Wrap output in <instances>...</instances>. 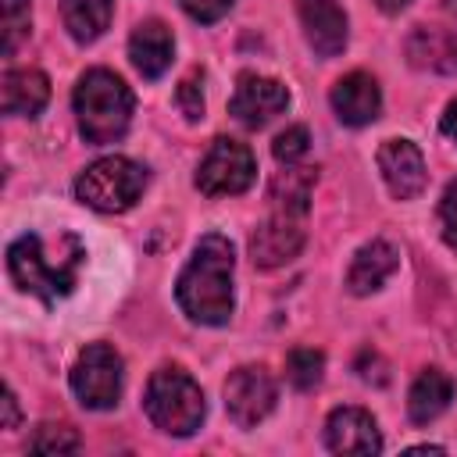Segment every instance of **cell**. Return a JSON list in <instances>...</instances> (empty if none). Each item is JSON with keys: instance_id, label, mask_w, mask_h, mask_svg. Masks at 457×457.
Here are the masks:
<instances>
[{"instance_id": "29", "label": "cell", "mask_w": 457, "mask_h": 457, "mask_svg": "<svg viewBox=\"0 0 457 457\" xmlns=\"http://www.w3.org/2000/svg\"><path fill=\"white\" fill-rule=\"evenodd\" d=\"M439 125H443V132H446V136L457 143V100H453V104H446V111H443V121H439Z\"/></svg>"}, {"instance_id": "4", "label": "cell", "mask_w": 457, "mask_h": 457, "mask_svg": "<svg viewBox=\"0 0 457 457\" xmlns=\"http://www.w3.org/2000/svg\"><path fill=\"white\" fill-rule=\"evenodd\" d=\"M143 411L146 418L168 432V436H193L207 414L204 393L196 386V378L175 364H164L150 375L146 393H143Z\"/></svg>"}, {"instance_id": "16", "label": "cell", "mask_w": 457, "mask_h": 457, "mask_svg": "<svg viewBox=\"0 0 457 457\" xmlns=\"http://www.w3.org/2000/svg\"><path fill=\"white\" fill-rule=\"evenodd\" d=\"M50 100V79L39 68H14L0 82V107L4 114L36 118Z\"/></svg>"}, {"instance_id": "8", "label": "cell", "mask_w": 457, "mask_h": 457, "mask_svg": "<svg viewBox=\"0 0 457 457\" xmlns=\"http://www.w3.org/2000/svg\"><path fill=\"white\" fill-rule=\"evenodd\" d=\"M278 400V386L268 368L261 364H243L225 378V411L239 428L261 425Z\"/></svg>"}, {"instance_id": "14", "label": "cell", "mask_w": 457, "mask_h": 457, "mask_svg": "<svg viewBox=\"0 0 457 457\" xmlns=\"http://www.w3.org/2000/svg\"><path fill=\"white\" fill-rule=\"evenodd\" d=\"M332 111L343 125H371L382 111V89L368 71H350L332 86Z\"/></svg>"}, {"instance_id": "24", "label": "cell", "mask_w": 457, "mask_h": 457, "mask_svg": "<svg viewBox=\"0 0 457 457\" xmlns=\"http://www.w3.org/2000/svg\"><path fill=\"white\" fill-rule=\"evenodd\" d=\"M307 146H311L307 129H303V125H289L286 132H278V136H275L271 154H275V161H278V164H296V161L307 154Z\"/></svg>"}, {"instance_id": "3", "label": "cell", "mask_w": 457, "mask_h": 457, "mask_svg": "<svg viewBox=\"0 0 457 457\" xmlns=\"http://www.w3.org/2000/svg\"><path fill=\"white\" fill-rule=\"evenodd\" d=\"M75 118L79 132L93 146H107L129 132L132 121V89L107 68H89L75 86Z\"/></svg>"}, {"instance_id": "5", "label": "cell", "mask_w": 457, "mask_h": 457, "mask_svg": "<svg viewBox=\"0 0 457 457\" xmlns=\"http://www.w3.org/2000/svg\"><path fill=\"white\" fill-rule=\"evenodd\" d=\"M146 168L136 164L132 157H121V154H111V157H100L93 161L79 179H75V196L93 207V211H104V214H121L129 211L143 189H146Z\"/></svg>"}, {"instance_id": "13", "label": "cell", "mask_w": 457, "mask_h": 457, "mask_svg": "<svg viewBox=\"0 0 457 457\" xmlns=\"http://www.w3.org/2000/svg\"><path fill=\"white\" fill-rule=\"evenodd\" d=\"M303 36L318 57H336L346 46V14L336 0H296Z\"/></svg>"}, {"instance_id": "23", "label": "cell", "mask_w": 457, "mask_h": 457, "mask_svg": "<svg viewBox=\"0 0 457 457\" xmlns=\"http://www.w3.org/2000/svg\"><path fill=\"white\" fill-rule=\"evenodd\" d=\"M29 450H36V453H75L79 436H75L71 425H39L36 436L29 439Z\"/></svg>"}, {"instance_id": "17", "label": "cell", "mask_w": 457, "mask_h": 457, "mask_svg": "<svg viewBox=\"0 0 457 457\" xmlns=\"http://www.w3.org/2000/svg\"><path fill=\"white\" fill-rule=\"evenodd\" d=\"M175 39L164 21H143L129 39V57L143 79H161L171 64Z\"/></svg>"}, {"instance_id": "1", "label": "cell", "mask_w": 457, "mask_h": 457, "mask_svg": "<svg viewBox=\"0 0 457 457\" xmlns=\"http://www.w3.org/2000/svg\"><path fill=\"white\" fill-rule=\"evenodd\" d=\"M82 261L86 246L75 232H61L57 239L25 232L7 246V271L14 286L21 293L39 296L43 303H57L75 289Z\"/></svg>"}, {"instance_id": "19", "label": "cell", "mask_w": 457, "mask_h": 457, "mask_svg": "<svg viewBox=\"0 0 457 457\" xmlns=\"http://www.w3.org/2000/svg\"><path fill=\"white\" fill-rule=\"evenodd\" d=\"M450 400H453V382L439 368H425L407 393V414L414 425H428L450 407Z\"/></svg>"}, {"instance_id": "31", "label": "cell", "mask_w": 457, "mask_h": 457, "mask_svg": "<svg viewBox=\"0 0 457 457\" xmlns=\"http://www.w3.org/2000/svg\"><path fill=\"white\" fill-rule=\"evenodd\" d=\"M443 7H446L450 21H453V32H457V0H443Z\"/></svg>"}, {"instance_id": "25", "label": "cell", "mask_w": 457, "mask_h": 457, "mask_svg": "<svg viewBox=\"0 0 457 457\" xmlns=\"http://www.w3.org/2000/svg\"><path fill=\"white\" fill-rule=\"evenodd\" d=\"M179 107H182V114H186L189 121H200V118H204V89H200V71H193V75H186V79L179 82Z\"/></svg>"}, {"instance_id": "11", "label": "cell", "mask_w": 457, "mask_h": 457, "mask_svg": "<svg viewBox=\"0 0 457 457\" xmlns=\"http://www.w3.org/2000/svg\"><path fill=\"white\" fill-rule=\"evenodd\" d=\"M378 171L396 200H411L425 189V157L411 139H386L378 146Z\"/></svg>"}, {"instance_id": "21", "label": "cell", "mask_w": 457, "mask_h": 457, "mask_svg": "<svg viewBox=\"0 0 457 457\" xmlns=\"http://www.w3.org/2000/svg\"><path fill=\"white\" fill-rule=\"evenodd\" d=\"M321 371H325L321 350L296 346V350L286 357V378H289L296 389H314V386L321 382Z\"/></svg>"}, {"instance_id": "18", "label": "cell", "mask_w": 457, "mask_h": 457, "mask_svg": "<svg viewBox=\"0 0 457 457\" xmlns=\"http://www.w3.org/2000/svg\"><path fill=\"white\" fill-rule=\"evenodd\" d=\"M407 57L421 71H439V75H457V36L446 29L418 25L407 36Z\"/></svg>"}, {"instance_id": "7", "label": "cell", "mask_w": 457, "mask_h": 457, "mask_svg": "<svg viewBox=\"0 0 457 457\" xmlns=\"http://www.w3.org/2000/svg\"><path fill=\"white\" fill-rule=\"evenodd\" d=\"M71 393L89 411H111L121 396V357L107 343H89L71 364Z\"/></svg>"}, {"instance_id": "30", "label": "cell", "mask_w": 457, "mask_h": 457, "mask_svg": "<svg viewBox=\"0 0 457 457\" xmlns=\"http://www.w3.org/2000/svg\"><path fill=\"white\" fill-rule=\"evenodd\" d=\"M375 4H378V7L386 11V14H400V11H403V7L411 4V0H375Z\"/></svg>"}, {"instance_id": "6", "label": "cell", "mask_w": 457, "mask_h": 457, "mask_svg": "<svg viewBox=\"0 0 457 457\" xmlns=\"http://www.w3.org/2000/svg\"><path fill=\"white\" fill-rule=\"evenodd\" d=\"M257 161L246 143L218 136L196 168V189L204 196H236L253 186Z\"/></svg>"}, {"instance_id": "2", "label": "cell", "mask_w": 457, "mask_h": 457, "mask_svg": "<svg viewBox=\"0 0 457 457\" xmlns=\"http://www.w3.org/2000/svg\"><path fill=\"white\" fill-rule=\"evenodd\" d=\"M232 268L236 253L225 236L211 232L193 246V257L186 261L175 282V300L189 321L225 325L232 318Z\"/></svg>"}, {"instance_id": "28", "label": "cell", "mask_w": 457, "mask_h": 457, "mask_svg": "<svg viewBox=\"0 0 457 457\" xmlns=\"http://www.w3.org/2000/svg\"><path fill=\"white\" fill-rule=\"evenodd\" d=\"M0 403H4V421H0V425H4V428H14V425H18V403H14V393L4 389V400H0Z\"/></svg>"}, {"instance_id": "20", "label": "cell", "mask_w": 457, "mask_h": 457, "mask_svg": "<svg viewBox=\"0 0 457 457\" xmlns=\"http://www.w3.org/2000/svg\"><path fill=\"white\" fill-rule=\"evenodd\" d=\"M114 0H61V21L75 43H93L111 25Z\"/></svg>"}, {"instance_id": "9", "label": "cell", "mask_w": 457, "mask_h": 457, "mask_svg": "<svg viewBox=\"0 0 457 457\" xmlns=\"http://www.w3.org/2000/svg\"><path fill=\"white\" fill-rule=\"evenodd\" d=\"M300 246H303V214L286 207H271V214L250 236V257L257 268H282L300 253Z\"/></svg>"}, {"instance_id": "27", "label": "cell", "mask_w": 457, "mask_h": 457, "mask_svg": "<svg viewBox=\"0 0 457 457\" xmlns=\"http://www.w3.org/2000/svg\"><path fill=\"white\" fill-rule=\"evenodd\" d=\"M439 225H443V239L450 250H457V186H450L439 200Z\"/></svg>"}, {"instance_id": "15", "label": "cell", "mask_w": 457, "mask_h": 457, "mask_svg": "<svg viewBox=\"0 0 457 457\" xmlns=\"http://www.w3.org/2000/svg\"><path fill=\"white\" fill-rule=\"evenodd\" d=\"M396 264H400V253H396V246H393L389 239H371V243H364V246L353 253L350 271H346L350 293L368 296V293L382 289L386 278L396 271Z\"/></svg>"}, {"instance_id": "26", "label": "cell", "mask_w": 457, "mask_h": 457, "mask_svg": "<svg viewBox=\"0 0 457 457\" xmlns=\"http://www.w3.org/2000/svg\"><path fill=\"white\" fill-rule=\"evenodd\" d=\"M179 4H182V11H186L193 21H204V25H214V21L225 18L228 7H232V0H179Z\"/></svg>"}, {"instance_id": "22", "label": "cell", "mask_w": 457, "mask_h": 457, "mask_svg": "<svg viewBox=\"0 0 457 457\" xmlns=\"http://www.w3.org/2000/svg\"><path fill=\"white\" fill-rule=\"evenodd\" d=\"M32 25V4L29 0H4V54L11 57Z\"/></svg>"}, {"instance_id": "10", "label": "cell", "mask_w": 457, "mask_h": 457, "mask_svg": "<svg viewBox=\"0 0 457 457\" xmlns=\"http://www.w3.org/2000/svg\"><path fill=\"white\" fill-rule=\"evenodd\" d=\"M289 107V89L278 82V79H268V75H239L236 82V93L228 100V114L246 125V129H261L268 125L271 118H278L282 111Z\"/></svg>"}, {"instance_id": "12", "label": "cell", "mask_w": 457, "mask_h": 457, "mask_svg": "<svg viewBox=\"0 0 457 457\" xmlns=\"http://www.w3.org/2000/svg\"><path fill=\"white\" fill-rule=\"evenodd\" d=\"M325 446L332 453H378L382 436L368 411L361 407H336L325 421Z\"/></svg>"}]
</instances>
